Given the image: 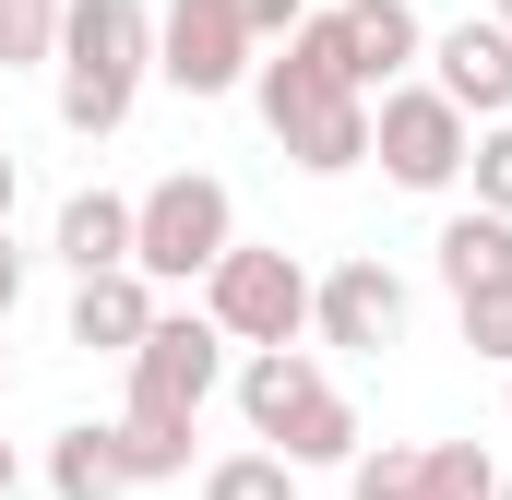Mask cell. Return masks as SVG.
Returning <instances> with one entry per match:
<instances>
[{"mask_svg":"<svg viewBox=\"0 0 512 500\" xmlns=\"http://www.w3.org/2000/svg\"><path fill=\"white\" fill-rule=\"evenodd\" d=\"M60 131L108 143L155 84V0H60Z\"/></svg>","mask_w":512,"mask_h":500,"instance_id":"cell-1","label":"cell"},{"mask_svg":"<svg viewBox=\"0 0 512 500\" xmlns=\"http://www.w3.org/2000/svg\"><path fill=\"white\" fill-rule=\"evenodd\" d=\"M239 417H251V441L274 453V465H358L370 453V429H358V405L334 393V370L310 358V346H262V358H239Z\"/></svg>","mask_w":512,"mask_h":500,"instance_id":"cell-2","label":"cell"},{"mask_svg":"<svg viewBox=\"0 0 512 500\" xmlns=\"http://www.w3.org/2000/svg\"><path fill=\"white\" fill-rule=\"evenodd\" d=\"M251 108H262V131L286 143V167H310V179L370 167V96H346V84H334V60H322V48H298V36L251 60Z\"/></svg>","mask_w":512,"mask_h":500,"instance_id":"cell-3","label":"cell"},{"mask_svg":"<svg viewBox=\"0 0 512 500\" xmlns=\"http://www.w3.org/2000/svg\"><path fill=\"white\" fill-rule=\"evenodd\" d=\"M227 250H239V191L215 167H179L131 203V274L143 286H203Z\"/></svg>","mask_w":512,"mask_h":500,"instance_id":"cell-4","label":"cell"},{"mask_svg":"<svg viewBox=\"0 0 512 500\" xmlns=\"http://www.w3.org/2000/svg\"><path fill=\"white\" fill-rule=\"evenodd\" d=\"M203 322L227 334V346H310V262L298 250H227L215 274H203Z\"/></svg>","mask_w":512,"mask_h":500,"instance_id":"cell-5","label":"cell"},{"mask_svg":"<svg viewBox=\"0 0 512 500\" xmlns=\"http://www.w3.org/2000/svg\"><path fill=\"white\" fill-rule=\"evenodd\" d=\"M298 48H322L346 96H393V84H417L429 24H417V0H334V12L298 24Z\"/></svg>","mask_w":512,"mask_h":500,"instance_id":"cell-6","label":"cell"},{"mask_svg":"<svg viewBox=\"0 0 512 500\" xmlns=\"http://www.w3.org/2000/svg\"><path fill=\"white\" fill-rule=\"evenodd\" d=\"M370 155H382L393 191H453L465 155H477V120L429 84H393V96H370Z\"/></svg>","mask_w":512,"mask_h":500,"instance_id":"cell-7","label":"cell"},{"mask_svg":"<svg viewBox=\"0 0 512 500\" xmlns=\"http://www.w3.org/2000/svg\"><path fill=\"white\" fill-rule=\"evenodd\" d=\"M251 24H239V0H155V84H179V96H239L251 84Z\"/></svg>","mask_w":512,"mask_h":500,"instance_id":"cell-8","label":"cell"},{"mask_svg":"<svg viewBox=\"0 0 512 500\" xmlns=\"http://www.w3.org/2000/svg\"><path fill=\"white\" fill-rule=\"evenodd\" d=\"M405 274H393L382 250H358V262H334V274H310V334L322 346H346V358H382V346H405Z\"/></svg>","mask_w":512,"mask_h":500,"instance_id":"cell-9","label":"cell"},{"mask_svg":"<svg viewBox=\"0 0 512 500\" xmlns=\"http://www.w3.org/2000/svg\"><path fill=\"white\" fill-rule=\"evenodd\" d=\"M227 381V334L203 310H155V334L131 346V405H167V417H203Z\"/></svg>","mask_w":512,"mask_h":500,"instance_id":"cell-10","label":"cell"},{"mask_svg":"<svg viewBox=\"0 0 512 500\" xmlns=\"http://www.w3.org/2000/svg\"><path fill=\"white\" fill-rule=\"evenodd\" d=\"M429 96H453L477 131L512 120V36H501V24H477V12L441 24V36H429Z\"/></svg>","mask_w":512,"mask_h":500,"instance_id":"cell-11","label":"cell"},{"mask_svg":"<svg viewBox=\"0 0 512 500\" xmlns=\"http://www.w3.org/2000/svg\"><path fill=\"white\" fill-rule=\"evenodd\" d=\"M48 250L72 262V286L84 274H131V191H72L60 227H48Z\"/></svg>","mask_w":512,"mask_h":500,"instance_id":"cell-12","label":"cell"},{"mask_svg":"<svg viewBox=\"0 0 512 500\" xmlns=\"http://www.w3.org/2000/svg\"><path fill=\"white\" fill-rule=\"evenodd\" d=\"M155 310H167V298H155L143 274H84V286H72V346H108V358H131V346L155 334Z\"/></svg>","mask_w":512,"mask_h":500,"instance_id":"cell-13","label":"cell"},{"mask_svg":"<svg viewBox=\"0 0 512 500\" xmlns=\"http://www.w3.org/2000/svg\"><path fill=\"white\" fill-rule=\"evenodd\" d=\"M441 286L453 298H489V286H512V215H441Z\"/></svg>","mask_w":512,"mask_h":500,"instance_id":"cell-14","label":"cell"},{"mask_svg":"<svg viewBox=\"0 0 512 500\" xmlns=\"http://www.w3.org/2000/svg\"><path fill=\"white\" fill-rule=\"evenodd\" d=\"M108 441H120V477H131V489L191 477V417H167V405H120V417H108Z\"/></svg>","mask_w":512,"mask_h":500,"instance_id":"cell-15","label":"cell"},{"mask_svg":"<svg viewBox=\"0 0 512 500\" xmlns=\"http://www.w3.org/2000/svg\"><path fill=\"white\" fill-rule=\"evenodd\" d=\"M48 500H131V477H120V441H108V417H72V429L48 441Z\"/></svg>","mask_w":512,"mask_h":500,"instance_id":"cell-16","label":"cell"},{"mask_svg":"<svg viewBox=\"0 0 512 500\" xmlns=\"http://www.w3.org/2000/svg\"><path fill=\"white\" fill-rule=\"evenodd\" d=\"M417 500H501V465L477 441H417Z\"/></svg>","mask_w":512,"mask_h":500,"instance_id":"cell-17","label":"cell"},{"mask_svg":"<svg viewBox=\"0 0 512 500\" xmlns=\"http://www.w3.org/2000/svg\"><path fill=\"white\" fill-rule=\"evenodd\" d=\"M60 60V0H0V72H48Z\"/></svg>","mask_w":512,"mask_h":500,"instance_id":"cell-18","label":"cell"},{"mask_svg":"<svg viewBox=\"0 0 512 500\" xmlns=\"http://www.w3.org/2000/svg\"><path fill=\"white\" fill-rule=\"evenodd\" d=\"M203 500H298V465H274V453H215L203 465Z\"/></svg>","mask_w":512,"mask_h":500,"instance_id":"cell-19","label":"cell"},{"mask_svg":"<svg viewBox=\"0 0 512 500\" xmlns=\"http://www.w3.org/2000/svg\"><path fill=\"white\" fill-rule=\"evenodd\" d=\"M346 500H417V441H382L346 465Z\"/></svg>","mask_w":512,"mask_h":500,"instance_id":"cell-20","label":"cell"},{"mask_svg":"<svg viewBox=\"0 0 512 500\" xmlns=\"http://www.w3.org/2000/svg\"><path fill=\"white\" fill-rule=\"evenodd\" d=\"M453 322H465V346H477L489 370H512V286H489V298H453Z\"/></svg>","mask_w":512,"mask_h":500,"instance_id":"cell-21","label":"cell"},{"mask_svg":"<svg viewBox=\"0 0 512 500\" xmlns=\"http://www.w3.org/2000/svg\"><path fill=\"white\" fill-rule=\"evenodd\" d=\"M465 179H477V215H512V120H489V131H477Z\"/></svg>","mask_w":512,"mask_h":500,"instance_id":"cell-22","label":"cell"},{"mask_svg":"<svg viewBox=\"0 0 512 500\" xmlns=\"http://www.w3.org/2000/svg\"><path fill=\"white\" fill-rule=\"evenodd\" d=\"M239 24H251V48H286L310 24V0H239Z\"/></svg>","mask_w":512,"mask_h":500,"instance_id":"cell-23","label":"cell"},{"mask_svg":"<svg viewBox=\"0 0 512 500\" xmlns=\"http://www.w3.org/2000/svg\"><path fill=\"white\" fill-rule=\"evenodd\" d=\"M12 298H24V250H12V227H0V322H12Z\"/></svg>","mask_w":512,"mask_h":500,"instance_id":"cell-24","label":"cell"},{"mask_svg":"<svg viewBox=\"0 0 512 500\" xmlns=\"http://www.w3.org/2000/svg\"><path fill=\"white\" fill-rule=\"evenodd\" d=\"M12 191H24V155L0 143V227H12Z\"/></svg>","mask_w":512,"mask_h":500,"instance_id":"cell-25","label":"cell"},{"mask_svg":"<svg viewBox=\"0 0 512 500\" xmlns=\"http://www.w3.org/2000/svg\"><path fill=\"white\" fill-rule=\"evenodd\" d=\"M0 500H24V453L12 441H0Z\"/></svg>","mask_w":512,"mask_h":500,"instance_id":"cell-26","label":"cell"},{"mask_svg":"<svg viewBox=\"0 0 512 500\" xmlns=\"http://www.w3.org/2000/svg\"><path fill=\"white\" fill-rule=\"evenodd\" d=\"M489 24H501V36H512V0H501V12H489Z\"/></svg>","mask_w":512,"mask_h":500,"instance_id":"cell-27","label":"cell"},{"mask_svg":"<svg viewBox=\"0 0 512 500\" xmlns=\"http://www.w3.org/2000/svg\"><path fill=\"white\" fill-rule=\"evenodd\" d=\"M0 381H12V346H0Z\"/></svg>","mask_w":512,"mask_h":500,"instance_id":"cell-28","label":"cell"},{"mask_svg":"<svg viewBox=\"0 0 512 500\" xmlns=\"http://www.w3.org/2000/svg\"><path fill=\"white\" fill-rule=\"evenodd\" d=\"M501 500H512V465H501Z\"/></svg>","mask_w":512,"mask_h":500,"instance_id":"cell-29","label":"cell"}]
</instances>
